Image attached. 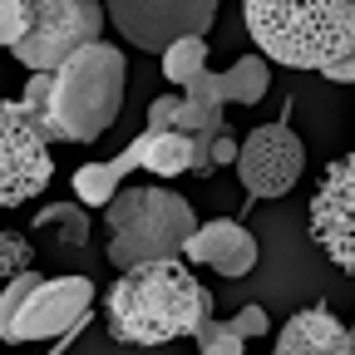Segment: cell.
Masks as SVG:
<instances>
[{
  "label": "cell",
  "mask_w": 355,
  "mask_h": 355,
  "mask_svg": "<svg viewBox=\"0 0 355 355\" xmlns=\"http://www.w3.org/2000/svg\"><path fill=\"white\" fill-rule=\"evenodd\" d=\"M104 316L119 345H168L178 336H193L212 316V291L178 257L144 261L119 272L104 296Z\"/></svg>",
  "instance_id": "6da1fadb"
},
{
  "label": "cell",
  "mask_w": 355,
  "mask_h": 355,
  "mask_svg": "<svg viewBox=\"0 0 355 355\" xmlns=\"http://www.w3.org/2000/svg\"><path fill=\"white\" fill-rule=\"evenodd\" d=\"M247 35L286 69H326L355 50V0H247Z\"/></svg>",
  "instance_id": "7a4b0ae2"
},
{
  "label": "cell",
  "mask_w": 355,
  "mask_h": 355,
  "mask_svg": "<svg viewBox=\"0 0 355 355\" xmlns=\"http://www.w3.org/2000/svg\"><path fill=\"white\" fill-rule=\"evenodd\" d=\"M123 84H128V64L123 50L114 44H89L74 60H64L55 69V99H50V128L55 144H94L109 133V123L123 109Z\"/></svg>",
  "instance_id": "3957f363"
},
{
  "label": "cell",
  "mask_w": 355,
  "mask_h": 355,
  "mask_svg": "<svg viewBox=\"0 0 355 355\" xmlns=\"http://www.w3.org/2000/svg\"><path fill=\"white\" fill-rule=\"evenodd\" d=\"M104 222H109V261L119 272L183 257L188 237L202 227L193 217V202L173 188H123L104 207Z\"/></svg>",
  "instance_id": "277c9868"
},
{
  "label": "cell",
  "mask_w": 355,
  "mask_h": 355,
  "mask_svg": "<svg viewBox=\"0 0 355 355\" xmlns=\"http://www.w3.org/2000/svg\"><path fill=\"white\" fill-rule=\"evenodd\" d=\"M104 25H109V6H99V0H35V25L10 55L30 74H55L64 60L99 44Z\"/></svg>",
  "instance_id": "5b68a950"
},
{
  "label": "cell",
  "mask_w": 355,
  "mask_h": 355,
  "mask_svg": "<svg viewBox=\"0 0 355 355\" xmlns=\"http://www.w3.org/2000/svg\"><path fill=\"white\" fill-rule=\"evenodd\" d=\"M50 144H55L50 128L20 99H10L0 114V202L6 207H25L30 198L44 193V183L55 178Z\"/></svg>",
  "instance_id": "8992f818"
},
{
  "label": "cell",
  "mask_w": 355,
  "mask_h": 355,
  "mask_svg": "<svg viewBox=\"0 0 355 355\" xmlns=\"http://www.w3.org/2000/svg\"><path fill=\"white\" fill-rule=\"evenodd\" d=\"M104 6H109V25L128 44L153 55H163L168 44L188 35H207L217 20V0H104Z\"/></svg>",
  "instance_id": "52a82bcc"
},
{
  "label": "cell",
  "mask_w": 355,
  "mask_h": 355,
  "mask_svg": "<svg viewBox=\"0 0 355 355\" xmlns=\"http://www.w3.org/2000/svg\"><path fill=\"white\" fill-rule=\"evenodd\" d=\"M89 301H94V282L89 277H55V282H40L15 316L0 321V336L10 345L25 340H50V336H69L74 326L89 321Z\"/></svg>",
  "instance_id": "ba28073f"
},
{
  "label": "cell",
  "mask_w": 355,
  "mask_h": 355,
  "mask_svg": "<svg viewBox=\"0 0 355 355\" xmlns=\"http://www.w3.org/2000/svg\"><path fill=\"white\" fill-rule=\"evenodd\" d=\"M311 242H316L345 277H355V153H340L311 198Z\"/></svg>",
  "instance_id": "9c48e42d"
},
{
  "label": "cell",
  "mask_w": 355,
  "mask_h": 355,
  "mask_svg": "<svg viewBox=\"0 0 355 355\" xmlns=\"http://www.w3.org/2000/svg\"><path fill=\"white\" fill-rule=\"evenodd\" d=\"M306 168V148L286 123H261L242 139L237 178L252 198H286Z\"/></svg>",
  "instance_id": "30bf717a"
},
{
  "label": "cell",
  "mask_w": 355,
  "mask_h": 355,
  "mask_svg": "<svg viewBox=\"0 0 355 355\" xmlns=\"http://www.w3.org/2000/svg\"><path fill=\"white\" fill-rule=\"evenodd\" d=\"M183 257L207 261L217 277H247L261 252H257V237L242 227V222H232V217H212V222H202V227L188 237Z\"/></svg>",
  "instance_id": "8fae6325"
},
{
  "label": "cell",
  "mask_w": 355,
  "mask_h": 355,
  "mask_svg": "<svg viewBox=\"0 0 355 355\" xmlns=\"http://www.w3.org/2000/svg\"><path fill=\"white\" fill-rule=\"evenodd\" d=\"M266 84H272V64H266V55H242L232 69H222V74H202V79H193L183 94H193V99H202V104H261V94H266Z\"/></svg>",
  "instance_id": "7c38bea8"
},
{
  "label": "cell",
  "mask_w": 355,
  "mask_h": 355,
  "mask_svg": "<svg viewBox=\"0 0 355 355\" xmlns=\"http://www.w3.org/2000/svg\"><path fill=\"white\" fill-rule=\"evenodd\" d=\"M272 355H350V326H340L326 306H306L282 326Z\"/></svg>",
  "instance_id": "4fadbf2b"
},
{
  "label": "cell",
  "mask_w": 355,
  "mask_h": 355,
  "mask_svg": "<svg viewBox=\"0 0 355 355\" xmlns=\"http://www.w3.org/2000/svg\"><path fill=\"white\" fill-rule=\"evenodd\" d=\"M144 163V144L133 139V148L128 153H119V158H109V163H84V168H74V193H79V202L84 207H109L114 198H119V183Z\"/></svg>",
  "instance_id": "5bb4252c"
},
{
  "label": "cell",
  "mask_w": 355,
  "mask_h": 355,
  "mask_svg": "<svg viewBox=\"0 0 355 355\" xmlns=\"http://www.w3.org/2000/svg\"><path fill=\"white\" fill-rule=\"evenodd\" d=\"M139 144H144V168L153 178H178V173H193V133L183 128H144L139 133Z\"/></svg>",
  "instance_id": "9a60e30c"
},
{
  "label": "cell",
  "mask_w": 355,
  "mask_h": 355,
  "mask_svg": "<svg viewBox=\"0 0 355 355\" xmlns=\"http://www.w3.org/2000/svg\"><path fill=\"white\" fill-rule=\"evenodd\" d=\"M202 74H207V35H188V40H178L163 50V79L173 89H188Z\"/></svg>",
  "instance_id": "2e32d148"
},
{
  "label": "cell",
  "mask_w": 355,
  "mask_h": 355,
  "mask_svg": "<svg viewBox=\"0 0 355 355\" xmlns=\"http://www.w3.org/2000/svg\"><path fill=\"white\" fill-rule=\"evenodd\" d=\"M30 222H35V232H50L64 247H84L89 242V217H84L79 202H50V207H40Z\"/></svg>",
  "instance_id": "e0dca14e"
},
{
  "label": "cell",
  "mask_w": 355,
  "mask_h": 355,
  "mask_svg": "<svg viewBox=\"0 0 355 355\" xmlns=\"http://www.w3.org/2000/svg\"><path fill=\"white\" fill-rule=\"evenodd\" d=\"M193 340H198V355H242V336L232 331V321H202L198 331H193Z\"/></svg>",
  "instance_id": "ac0fdd59"
},
{
  "label": "cell",
  "mask_w": 355,
  "mask_h": 355,
  "mask_svg": "<svg viewBox=\"0 0 355 355\" xmlns=\"http://www.w3.org/2000/svg\"><path fill=\"white\" fill-rule=\"evenodd\" d=\"M30 25H35V0H0V40H6V50H15L30 35Z\"/></svg>",
  "instance_id": "d6986e66"
},
{
  "label": "cell",
  "mask_w": 355,
  "mask_h": 355,
  "mask_svg": "<svg viewBox=\"0 0 355 355\" xmlns=\"http://www.w3.org/2000/svg\"><path fill=\"white\" fill-rule=\"evenodd\" d=\"M30 261H35V252H30V242H25L20 232H6V237H0V272H6V282H10V277H25Z\"/></svg>",
  "instance_id": "ffe728a7"
},
{
  "label": "cell",
  "mask_w": 355,
  "mask_h": 355,
  "mask_svg": "<svg viewBox=\"0 0 355 355\" xmlns=\"http://www.w3.org/2000/svg\"><path fill=\"white\" fill-rule=\"evenodd\" d=\"M50 99H55V74H30V84H25V94H20V104L44 123L50 119Z\"/></svg>",
  "instance_id": "44dd1931"
},
{
  "label": "cell",
  "mask_w": 355,
  "mask_h": 355,
  "mask_svg": "<svg viewBox=\"0 0 355 355\" xmlns=\"http://www.w3.org/2000/svg\"><path fill=\"white\" fill-rule=\"evenodd\" d=\"M44 277H35V272H25V277H10L6 282V296H0V321H6V316H15V311H20V301L40 286Z\"/></svg>",
  "instance_id": "7402d4cb"
},
{
  "label": "cell",
  "mask_w": 355,
  "mask_h": 355,
  "mask_svg": "<svg viewBox=\"0 0 355 355\" xmlns=\"http://www.w3.org/2000/svg\"><path fill=\"white\" fill-rule=\"evenodd\" d=\"M178 109H183V89L158 94V99L148 104V128H173V123H178Z\"/></svg>",
  "instance_id": "603a6c76"
},
{
  "label": "cell",
  "mask_w": 355,
  "mask_h": 355,
  "mask_svg": "<svg viewBox=\"0 0 355 355\" xmlns=\"http://www.w3.org/2000/svg\"><path fill=\"white\" fill-rule=\"evenodd\" d=\"M232 331H237L242 340H257V336L272 331V321H266V311H261V306H242L237 316H232Z\"/></svg>",
  "instance_id": "cb8c5ba5"
},
{
  "label": "cell",
  "mask_w": 355,
  "mask_h": 355,
  "mask_svg": "<svg viewBox=\"0 0 355 355\" xmlns=\"http://www.w3.org/2000/svg\"><path fill=\"white\" fill-rule=\"evenodd\" d=\"M237 153H242V139H237L232 128H222L217 139H212V163L217 168H237Z\"/></svg>",
  "instance_id": "d4e9b609"
},
{
  "label": "cell",
  "mask_w": 355,
  "mask_h": 355,
  "mask_svg": "<svg viewBox=\"0 0 355 355\" xmlns=\"http://www.w3.org/2000/svg\"><path fill=\"white\" fill-rule=\"evenodd\" d=\"M321 74H326V79H336V84H355V50H350L345 60H336V64H326Z\"/></svg>",
  "instance_id": "484cf974"
},
{
  "label": "cell",
  "mask_w": 355,
  "mask_h": 355,
  "mask_svg": "<svg viewBox=\"0 0 355 355\" xmlns=\"http://www.w3.org/2000/svg\"><path fill=\"white\" fill-rule=\"evenodd\" d=\"M350 355H355V321H350Z\"/></svg>",
  "instance_id": "4316f807"
}]
</instances>
